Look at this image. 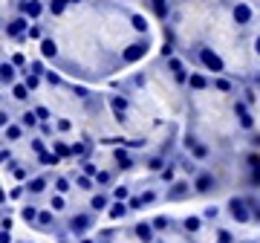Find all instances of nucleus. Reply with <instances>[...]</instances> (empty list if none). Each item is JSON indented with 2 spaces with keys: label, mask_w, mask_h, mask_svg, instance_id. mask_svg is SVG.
<instances>
[{
  "label": "nucleus",
  "mask_w": 260,
  "mask_h": 243,
  "mask_svg": "<svg viewBox=\"0 0 260 243\" xmlns=\"http://www.w3.org/2000/svg\"><path fill=\"white\" fill-rule=\"evenodd\" d=\"M38 23L41 61L87 84L110 81L153 49L148 18L124 0H47Z\"/></svg>",
  "instance_id": "obj_1"
},
{
  "label": "nucleus",
  "mask_w": 260,
  "mask_h": 243,
  "mask_svg": "<svg viewBox=\"0 0 260 243\" xmlns=\"http://www.w3.org/2000/svg\"><path fill=\"white\" fill-rule=\"evenodd\" d=\"M240 99L246 102L251 113V131H249V148L260 150V70L251 73L240 84Z\"/></svg>",
  "instance_id": "obj_2"
},
{
  "label": "nucleus",
  "mask_w": 260,
  "mask_h": 243,
  "mask_svg": "<svg viewBox=\"0 0 260 243\" xmlns=\"http://www.w3.org/2000/svg\"><path fill=\"white\" fill-rule=\"evenodd\" d=\"M3 84L6 87L18 84V73H15V64H12V61H3Z\"/></svg>",
  "instance_id": "obj_3"
},
{
  "label": "nucleus",
  "mask_w": 260,
  "mask_h": 243,
  "mask_svg": "<svg viewBox=\"0 0 260 243\" xmlns=\"http://www.w3.org/2000/svg\"><path fill=\"white\" fill-rule=\"evenodd\" d=\"M20 133H23V131H20L18 125H6V139H9V142H18Z\"/></svg>",
  "instance_id": "obj_4"
}]
</instances>
